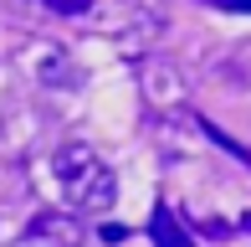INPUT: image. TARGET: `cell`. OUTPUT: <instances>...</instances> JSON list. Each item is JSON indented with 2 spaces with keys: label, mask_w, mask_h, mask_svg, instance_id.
Instances as JSON below:
<instances>
[{
  "label": "cell",
  "mask_w": 251,
  "mask_h": 247,
  "mask_svg": "<svg viewBox=\"0 0 251 247\" xmlns=\"http://www.w3.org/2000/svg\"><path fill=\"white\" fill-rule=\"evenodd\" d=\"M56 181L77 211H102L113 206V170L98 160L87 144H62L56 150Z\"/></svg>",
  "instance_id": "cell-1"
},
{
  "label": "cell",
  "mask_w": 251,
  "mask_h": 247,
  "mask_svg": "<svg viewBox=\"0 0 251 247\" xmlns=\"http://www.w3.org/2000/svg\"><path fill=\"white\" fill-rule=\"evenodd\" d=\"M149 237H154V247H195V242H190V232L179 227L175 206H164V201H159L154 216H149Z\"/></svg>",
  "instance_id": "cell-2"
},
{
  "label": "cell",
  "mask_w": 251,
  "mask_h": 247,
  "mask_svg": "<svg viewBox=\"0 0 251 247\" xmlns=\"http://www.w3.org/2000/svg\"><path fill=\"white\" fill-rule=\"evenodd\" d=\"M31 232L62 242V247H77V221H72V216H36V221H31Z\"/></svg>",
  "instance_id": "cell-3"
},
{
  "label": "cell",
  "mask_w": 251,
  "mask_h": 247,
  "mask_svg": "<svg viewBox=\"0 0 251 247\" xmlns=\"http://www.w3.org/2000/svg\"><path fill=\"white\" fill-rule=\"evenodd\" d=\"M41 5H47V10H56V16H77L87 0H41Z\"/></svg>",
  "instance_id": "cell-4"
},
{
  "label": "cell",
  "mask_w": 251,
  "mask_h": 247,
  "mask_svg": "<svg viewBox=\"0 0 251 247\" xmlns=\"http://www.w3.org/2000/svg\"><path fill=\"white\" fill-rule=\"evenodd\" d=\"M98 237H102V242H123V237H128V227H118V221H102Z\"/></svg>",
  "instance_id": "cell-5"
},
{
  "label": "cell",
  "mask_w": 251,
  "mask_h": 247,
  "mask_svg": "<svg viewBox=\"0 0 251 247\" xmlns=\"http://www.w3.org/2000/svg\"><path fill=\"white\" fill-rule=\"evenodd\" d=\"M205 5H221V10H251V0H205Z\"/></svg>",
  "instance_id": "cell-6"
}]
</instances>
